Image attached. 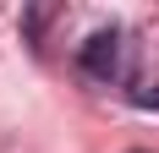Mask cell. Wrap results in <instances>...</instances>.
Instances as JSON below:
<instances>
[{"label": "cell", "instance_id": "obj_1", "mask_svg": "<svg viewBox=\"0 0 159 153\" xmlns=\"http://www.w3.org/2000/svg\"><path fill=\"white\" fill-rule=\"evenodd\" d=\"M115 60H121V33H115V28L93 33V38L82 44V66H88L93 76H110V71H115Z\"/></svg>", "mask_w": 159, "mask_h": 153}, {"label": "cell", "instance_id": "obj_2", "mask_svg": "<svg viewBox=\"0 0 159 153\" xmlns=\"http://www.w3.org/2000/svg\"><path fill=\"white\" fill-rule=\"evenodd\" d=\"M137 104H148V109H159V93H132Z\"/></svg>", "mask_w": 159, "mask_h": 153}]
</instances>
